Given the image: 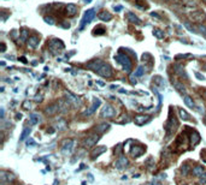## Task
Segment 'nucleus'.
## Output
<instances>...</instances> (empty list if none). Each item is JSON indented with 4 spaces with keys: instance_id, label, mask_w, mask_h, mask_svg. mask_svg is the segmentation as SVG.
Wrapping results in <instances>:
<instances>
[{
    "instance_id": "23",
    "label": "nucleus",
    "mask_w": 206,
    "mask_h": 185,
    "mask_svg": "<svg viewBox=\"0 0 206 185\" xmlns=\"http://www.w3.org/2000/svg\"><path fill=\"white\" fill-rule=\"evenodd\" d=\"M27 39H29V37H28V30H27V29H23L21 31V40L22 41H25Z\"/></svg>"
},
{
    "instance_id": "26",
    "label": "nucleus",
    "mask_w": 206,
    "mask_h": 185,
    "mask_svg": "<svg viewBox=\"0 0 206 185\" xmlns=\"http://www.w3.org/2000/svg\"><path fill=\"white\" fill-rule=\"evenodd\" d=\"M28 133H30V129H28V127H27V129H24L23 133H22V135H21V141H22V140H24V138H25V136H27Z\"/></svg>"
},
{
    "instance_id": "7",
    "label": "nucleus",
    "mask_w": 206,
    "mask_h": 185,
    "mask_svg": "<svg viewBox=\"0 0 206 185\" xmlns=\"http://www.w3.org/2000/svg\"><path fill=\"white\" fill-rule=\"evenodd\" d=\"M190 18H192V21L193 22H198V23H200V22L204 21L205 15H204V12H203V11H194V12H192V13H190Z\"/></svg>"
},
{
    "instance_id": "15",
    "label": "nucleus",
    "mask_w": 206,
    "mask_h": 185,
    "mask_svg": "<svg viewBox=\"0 0 206 185\" xmlns=\"http://www.w3.org/2000/svg\"><path fill=\"white\" fill-rule=\"evenodd\" d=\"M204 173H205V171H204V167H201V166H197V167L193 168V174L194 176H203Z\"/></svg>"
},
{
    "instance_id": "25",
    "label": "nucleus",
    "mask_w": 206,
    "mask_h": 185,
    "mask_svg": "<svg viewBox=\"0 0 206 185\" xmlns=\"http://www.w3.org/2000/svg\"><path fill=\"white\" fill-rule=\"evenodd\" d=\"M97 150H98V151H94V153H93V155H92V156H93V158H94V156H95V155H97V156H98V155H99V154H101V153H104V150H105V147H100V148H98V149H97Z\"/></svg>"
},
{
    "instance_id": "12",
    "label": "nucleus",
    "mask_w": 206,
    "mask_h": 185,
    "mask_svg": "<svg viewBox=\"0 0 206 185\" xmlns=\"http://www.w3.org/2000/svg\"><path fill=\"white\" fill-rule=\"evenodd\" d=\"M58 111H59V106H58V105H52V106H50V107L46 108V113L50 114V116L57 113Z\"/></svg>"
},
{
    "instance_id": "3",
    "label": "nucleus",
    "mask_w": 206,
    "mask_h": 185,
    "mask_svg": "<svg viewBox=\"0 0 206 185\" xmlns=\"http://www.w3.org/2000/svg\"><path fill=\"white\" fill-rule=\"evenodd\" d=\"M48 47H50V51L53 53V54H58L63 48H64V43L58 39H53L51 40L48 43Z\"/></svg>"
},
{
    "instance_id": "32",
    "label": "nucleus",
    "mask_w": 206,
    "mask_h": 185,
    "mask_svg": "<svg viewBox=\"0 0 206 185\" xmlns=\"http://www.w3.org/2000/svg\"><path fill=\"white\" fill-rule=\"evenodd\" d=\"M166 1H169V0H166Z\"/></svg>"
},
{
    "instance_id": "6",
    "label": "nucleus",
    "mask_w": 206,
    "mask_h": 185,
    "mask_svg": "<svg viewBox=\"0 0 206 185\" xmlns=\"http://www.w3.org/2000/svg\"><path fill=\"white\" fill-rule=\"evenodd\" d=\"M115 114H116V111H115V108H113L112 106H110V105L105 106L103 112H101V116H103L104 118H112V117H115Z\"/></svg>"
},
{
    "instance_id": "24",
    "label": "nucleus",
    "mask_w": 206,
    "mask_h": 185,
    "mask_svg": "<svg viewBox=\"0 0 206 185\" xmlns=\"http://www.w3.org/2000/svg\"><path fill=\"white\" fill-rule=\"evenodd\" d=\"M142 73H144V67H142V66H139V67H138V70L135 71L134 76H141Z\"/></svg>"
},
{
    "instance_id": "27",
    "label": "nucleus",
    "mask_w": 206,
    "mask_h": 185,
    "mask_svg": "<svg viewBox=\"0 0 206 185\" xmlns=\"http://www.w3.org/2000/svg\"><path fill=\"white\" fill-rule=\"evenodd\" d=\"M180 114H181V117H182L183 119H188V118H189V116L187 114L186 111H182V109H181V111H180Z\"/></svg>"
},
{
    "instance_id": "1",
    "label": "nucleus",
    "mask_w": 206,
    "mask_h": 185,
    "mask_svg": "<svg viewBox=\"0 0 206 185\" xmlns=\"http://www.w3.org/2000/svg\"><path fill=\"white\" fill-rule=\"evenodd\" d=\"M115 59L123 66V69L127 72H130L133 64H131V60H130V58H129L128 55H125V54H117V55L115 57Z\"/></svg>"
},
{
    "instance_id": "10",
    "label": "nucleus",
    "mask_w": 206,
    "mask_h": 185,
    "mask_svg": "<svg viewBox=\"0 0 206 185\" xmlns=\"http://www.w3.org/2000/svg\"><path fill=\"white\" fill-rule=\"evenodd\" d=\"M39 43H40V39L38 36H30L28 39V46L31 48H36L39 46Z\"/></svg>"
},
{
    "instance_id": "16",
    "label": "nucleus",
    "mask_w": 206,
    "mask_h": 185,
    "mask_svg": "<svg viewBox=\"0 0 206 185\" xmlns=\"http://www.w3.org/2000/svg\"><path fill=\"white\" fill-rule=\"evenodd\" d=\"M72 145H74V142H72V141H68V142L65 143V145L63 147V151H64V153H71Z\"/></svg>"
},
{
    "instance_id": "2",
    "label": "nucleus",
    "mask_w": 206,
    "mask_h": 185,
    "mask_svg": "<svg viewBox=\"0 0 206 185\" xmlns=\"http://www.w3.org/2000/svg\"><path fill=\"white\" fill-rule=\"evenodd\" d=\"M95 17V10L94 9H90V10H87L83 15V18L81 21V25H80V30H83L86 25H88L90 22L94 20Z\"/></svg>"
},
{
    "instance_id": "31",
    "label": "nucleus",
    "mask_w": 206,
    "mask_h": 185,
    "mask_svg": "<svg viewBox=\"0 0 206 185\" xmlns=\"http://www.w3.org/2000/svg\"><path fill=\"white\" fill-rule=\"evenodd\" d=\"M204 1H205V2H206V0H204Z\"/></svg>"
},
{
    "instance_id": "19",
    "label": "nucleus",
    "mask_w": 206,
    "mask_h": 185,
    "mask_svg": "<svg viewBox=\"0 0 206 185\" xmlns=\"http://www.w3.org/2000/svg\"><path fill=\"white\" fill-rule=\"evenodd\" d=\"M29 118H30V120H31V124H36L40 120V117H39L38 114H35V113H31V114L29 116Z\"/></svg>"
},
{
    "instance_id": "28",
    "label": "nucleus",
    "mask_w": 206,
    "mask_h": 185,
    "mask_svg": "<svg viewBox=\"0 0 206 185\" xmlns=\"http://www.w3.org/2000/svg\"><path fill=\"white\" fill-rule=\"evenodd\" d=\"M203 176H204V180H203L201 183H206V172H205V173H204V174H203ZM200 178L203 179V177H200Z\"/></svg>"
},
{
    "instance_id": "18",
    "label": "nucleus",
    "mask_w": 206,
    "mask_h": 185,
    "mask_svg": "<svg viewBox=\"0 0 206 185\" xmlns=\"http://www.w3.org/2000/svg\"><path fill=\"white\" fill-rule=\"evenodd\" d=\"M183 100H185L186 105L189 107V108H193L194 107V102H193V100L188 96V95H185V98H183Z\"/></svg>"
},
{
    "instance_id": "14",
    "label": "nucleus",
    "mask_w": 206,
    "mask_h": 185,
    "mask_svg": "<svg viewBox=\"0 0 206 185\" xmlns=\"http://www.w3.org/2000/svg\"><path fill=\"white\" fill-rule=\"evenodd\" d=\"M99 105H100V101H99V100H94V103H93V106H92V107H90V108H89L88 111H86V112H87L86 114H87V116H90V114H93V113H94V111L97 109V107H98Z\"/></svg>"
},
{
    "instance_id": "5",
    "label": "nucleus",
    "mask_w": 206,
    "mask_h": 185,
    "mask_svg": "<svg viewBox=\"0 0 206 185\" xmlns=\"http://www.w3.org/2000/svg\"><path fill=\"white\" fill-rule=\"evenodd\" d=\"M98 140H99V135H90V136H88L86 140H84V142H83V145L84 147H87V148H90V147H93L94 144L98 142Z\"/></svg>"
},
{
    "instance_id": "21",
    "label": "nucleus",
    "mask_w": 206,
    "mask_h": 185,
    "mask_svg": "<svg viewBox=\"0 0 206 185\" xmlns=\"http://www.w3.org/2000/svg\"><path fill=\"white\" fill-rule=\"evenodd\" d=\"M105 31H106V30L104 29L103 27H97L95 30L93 31V34H94V35H101V34H104Z\"/></svg>"
},
{
    "instance_id": "20",
    "label": "nucleus",
    "mask_w": 206,
    "mask_h": 185,
    "mask_svg": "<svg viewBox=\"0 0 206 185\" xmlns=\"http://www.w3.org/2000/svg\"><path fill=\"white\" fill-rule=\"evenodd\" d=\"M174 84H175V87H176V89L177 90H180L181 93H186V89L185 87H183V84L180 82H174Z\"/></svg>"
},
{
    "instance_id": "29",
    "label": "nucleus",
    "mask_w": 206,
    "mask_h": 185,
    "mask_svg": "<svg viewBox=\"0 0 206 185\" xmlns=\"http://www.w3.org/2000/svg\"><path fill=\"white\" fill-rule=\"evenodd\" d=\"M4 51H5V44L1 43V52H4Z\"/></svg>"
},
{
    "instance_id": "30",
    "label": "nucleus",
    "mask_w": 206,
    "mask_h": 185,
    "mask_svg": "<svg viewBox=\"0 0 206 185\" xmlns=\"http://www.w3.org/2000/svg\"><path fill=\"white\" fill-rule=\"evenodd\" d=\"M84 1H86V2H90L92 0H84Z\"/></svg>"
},
{
    "instance_id": "33",
    "label": "nucleus",
    "mask_w": 206,
    "mask_h": 185,
    "mask_svg": "<svg viewBox=\"0 0 206 185\" xmlns=\"http://www.w3.org/2000/svg\"><path fill=\"white\" fill-rule=\"evenodd\" d=\"M205 95H206V93H205Z\"/></svg>"
},
{
    "instance_id": "9",
    "label": "nucleus",
    "mask_w": 206,
    "mask_h": 185,
    "mask_svg": "<svg viewBox=\"0 0 206 185\" xmlns=\"http://www.w3.org/2000/svg\"><path fill=\"white\" fill-rule=\"evenodd\" d=\"M98 18H99V20H101V21H104V22H109V21H111V20H112V15H111L109 11L103 10V11H100V12H99Z\"/></svg>"
},
{
    "instance_id": "22",
    "label": "nucleus",
    "mask_w": 206,
    "mask_h": 185,
    "mask_svg": "<svg viewBox=\"0 0 206 185\" xmlns=\"http://www.w3.org/2000/svg\"><path fill=\"white\" fill-rule=\"evenodd\" d=\"M45 22H46V23H48L50 25H54V24H56L54 18H53V17H51V16H46V17H45Z\"/></svg>"
},
{
    "instance_id": "17",
    "label": "nucleus",
    "mask_w": 206,
    "mask_h": 185,
    "mask_svg": "<svg viewBox=\"0 0 206 185\" xmlns=\"http://www.w3.org/2000/svg\"><path fill=\"white\" fill-rule=\"evenodd\" d=\"M153 35L157 37V39H163L164 37V31L162 29H154L153 30Z\"/></svg>"
},
{
    "instance_id": "13",
    "label": "nucleus",
    "mask_w": 206,
    "mask_h": 185,
    "mask_svg": "<svg viewBox=\"0 0 206 185\" xmlns=\"http://www.w3.org/2000/svg\"><path fill=\"white\" fill-rule=\"evenodd\" d=\"M127 18L131 22V23H135V24H140V23H141V22H140V20L138 18V16H135L133 12H129V13H127Z\"/></svg>"
},
{
    "instance_id": "11",
    "label": "nucleus",
    "mask_w": 206,
    "mask_h": 185,
    "mask_svg": "<svg viewBox=\"0 0 206 185\" xmlns=\"http://www.w3.org/2000/svg\"><path fill=\"white\" fill-rule=\"evenodd\" d=\"M128 160L124 158V156H121L118 160H117V162H116V167L118 168V169H124L127 166H128Z\"/></svg>"
},
{
    "instance_id": "4",
    "label": "nucleus",
    "mask_w": 206,
    "mask_h": 185,
    "mask_svg": "<svg viewBox=\"0 0 206 185\" xmlns=\"http://www.w3.org/2000/svg\"><path fill=\"white\" fill-rule=\"evenodd\" d=\"M97 73L98 75H100V76H103V77H106V78H110L111 76H112V69H111V66L109 65V64H106V62H103L101 65H100V67L97 70Z\"/></svg>"
},
{
    "instance_id": "8",
    "label": "nucleus",
    "mask_w": 206,
    "mask_h": 185,
    "mask_svg": "<svg viewBox=\"0 0 206 185\" xmlns=\"http://www.w3.org/2000/svg\"><path fill=\"white\" fill-rule=\"evenodd\" d=\"M65 12H66L68 16L72 17V16H75V15L77 13V6L74 5V4H68V5L65 6Z\"/></svg>"
}]
</instances>
